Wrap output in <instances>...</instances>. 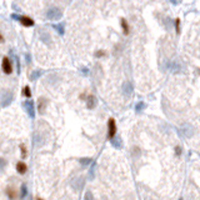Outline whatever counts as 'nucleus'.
I'll return each instance as SVG.
<instances>
[{
  "instance_id": "nucleus-1",
  "label": "nucleus",
  "mask_w": 200,
  "mask_h": 200,
  "mask_svg": "<svg viewBox=\"0 0 200 200\" xmlns=\"http://www.w3.org/2000/svg\"><path fill=\"white\" fill-rule=\"evenodd\" d=\"M61 16H63V11L56 6L49 8L46 10V19L48 20H60Z\"/></svg>"
},
{
  "instance_id": "nucleus-2",
  "label": "nucleus",
  "mask_w": 200,
  "mask_h": 200,
  "mask_svg": "<svg viewBox=\"0 0 200 200\" xmlns=\"http://www.w3.org/2000/svg\"><path fill=\"white\" fill-rule=\"evenodd\" d=\"M13 99H14V94L10 90L4 89L1 92V108H6L8 105H10Z\"/></svg>"
},
{
  "instance_id": "nucleus-3",
  "label": "nucleus",
  "mask_w": 200,
  "mask_h": 200,
  "mask_svg": "<svg viewBox=\"0 0 200 200\" xmlns=\"http://www.w3.org/2000/svg\"><path fill=\"white\" fill-rule=\"evenodd\" d=\"M116 134V121L114 118H109L108 120V140H111Z\"/></svg>"
},
{
  "instance_id": "nucleus-4",
  "label": "nucleus",
  "mask_w": 200,
  "mask_h": 200,
  "mask_svg": "<svg viewBox=\"0 0 200 200\" xmlns=\"http://www.w3.org/2000/svg\"><path fill=\"white\" fill-rule=\"evenodd\" d=\"M165 69L171 71V73H180L182 71V65L176 60H168L165 64Z\"/></svg>"
},
{
  "instance_id": "nucleus-5",
  "label": "nucleus",
  "mask_w": 200,
  "mask_h": 200,
  "mask_svg": "<svg viewBox=\"0 0 200 200\" xmlns=\"http://www.w3.org/2000/svg\"><path fill=\"white\" fill-rule=\"evenodd\" d=\"M1 69H3L4 74H6V75H9V74L13 73V64H11V60L9 59V56H4V58H3Z\"/></svg>"
},
{
  "instance_id": "nucleus-6",
  "label": "nucleus",
  "mask_w": 200,
  "mask_h": 200,
  "mask_svg": "<svg viewBox=\"0 0 200 200\" xmlns=\"http://www.w3.org/2000/svg\"><path fill=\"white\" fill-rule=\"evenodd\" d=\"M24 108L28 113V115L30 116V119L35 118V106H34V101L33 100H28L24 103Z\"/></svg>"
},
{
  "instance_id": "nucleus-7",
  "label": "nucleus",
  "mask_w": 200,
  "mask_h": 200,
  "mask_svg": "<svg viewBox=\"0 0 200 200\" xmlns=\"http://www.w3.org/2000/svg\"><path fill=\"white\" fill-rule=\"evenodd\" d=\"M48 104H49V100L46 99V98H44V97H40V98L38 99V110H39L40 114H44V113H45Z\"/></svg>"
},
{
  "instance_id": "nucleus-8",
  "label": "nucleus",
  "mask_w": 200,
  "mask_h": 200,
  "mask_svg": "<svg viewBox=\"0 0 200 200\" xmlns=\"http://www.w3.org/2000/svg\"><path fill=\"white\" fill-rule=\"evenodd\" d=\"M20 24L25 28H30V26H34V20L30 18V16H26V15H20V19H19Z\"/></svg>"
},
{
  "instance_id": "nucleus-9",
  "label": "nucleus",
  "mask_w": 200,
  "mask_h": 200,
  "mask_svg": "<svg viewBox=\"0 0 200 200\" xmlns=\"http://www.w3.org/2000/svg\"><path fill=\"white\" fill-rule=\"evenodd\" d=\"M121 89H123V93H124L125 97H130L133 94V90H134L133 84L130 82H124L123 85H121Z\"/></svg>"
},
{
  "instance_id": "nucleus-10",
  "label": "nucleus",
  "mask_w": 200,
  "mask_h": 200,
  "mask_svg": "<svg viewBox=\"0 0 200 200\" xmlns=\"http://www.w3.org/2000/svg\"><path fill=\"white\" fill-rule=\"evenodd\" d=\"M5 193H6V195H8V198L10 200H14V199H18V198H20V194L18 193V190L15 189V188H6L5 189Z\"/></svg>"
},
{
  "instance_id": "nucleus-11",
  "label": "nucleus",
  "mask_w": 200,
  "mask_h": 200,
  "mask_svg": "<svg viewBox=\"0 0 200 200\" xmlns=\"http://www.w3.org/2000/svg\"><path fill=\"white\" fill-rule=\"evenodd\" d=\"M39 38H40V40H41L44 44H50V43H51V36H50V34H49L48 31H45L44 29H41V30L39 31Z\"/></svg>"
},
{
  "instance_id": "nucleus-12",
  "label": "nucleus",
  "mask_w": 200,
  "mask_h": 200,
  "mask_svg": "<svg viewBox=\"0 0 200 200\" xmlns=\"http://www.w3.org/2000/svg\"><path fill=\"white\" fill-rule=\"evenodd\" d=\"M97 104H98V99L95 98V95L89 94V95H88V99H87V108H88L89 110H92V109H94V108L97 106Z\"/></svg>"
},
{
  "instance_id": "nucleus-13",
  "label": "nucleus",
  "mask_w": 200,
  "mask_h": 200,
  "mask_svg": "<svg viewBox=\"0 0 200 200\" xmlns=\"http://www.w3.org/2000/svg\"><path fill=\"white\" fill-rule=\"evenodd\" d=\"M120 26H121V30H123L124 35H129V33H130V26H129V24H128V21H126L125 18H121V19H120Z\"/></svg>"
},
{
  "instance_id": "nucleus-14",
  "label": "nucleus",
  "mask_w": 200,
  "mask_h": 200,
  "mask_svg": "<svg viewBox=\"0 0 200 200\" xmlns=\"http://www.w3.org/2000/svg\"><path fill=\"white\" fill-rule=\"evenodd\" d=\"M110 143H111V145L115 148V149H121L123 148V140H121V138L120 136H114L111 140H110Z\"/></svg>"
},
{
  "instance_id": "nucleus-15",
  "label": "nucleus",
  "mask_w": 200,
  "mask_h": 200,
  "mask_svg": "<svg viewBox=\"0 0 200 200\" xmlns=\"http://www.w3.org/2000/svg\"><path fill=\"white\" fill-rule=\"evenodd\" d=\"M26 170H28V165H26V163H24V161H19V163H16V171L19 173V174H25L26 173Z\"/></svg>"
},
{
  "instance_id": "nucleus-16",
  "label": "nucleus",
  "mask_w": 200,
  "mask_h": 200,
  "mask_svg": "<svg viewBox=\"0 0 200 200\" xmlns=\"http://www.w3.org/2000/svg\"><path fill=\"white\" fill-rule=\"evenodd\" d=\"M51 28H53L59 35H64V33H65V28H64V24H63V23H60V24H53Z\"/></svg>"
},
{
  "instance_id": "nucleus-17",
  "label": "nucleus",
  "mask_w": 200,
  "mask_h": 200,
  "mask_svg": "<svg viewBox=\"0 0 200 200\" xmlns=\"http://www.w3.org/2000/svg\"><path fill=\"white\" fill-rule=\"evenodd\" d=\"M41 74H43V71H41L40 69L33 70V71H31V74L29 75V76H30V80H31V82H35L38 78H40V76H41Z\"/></svg>"
},
{
  "instance_id": "nucleus-18",
  "label": "nucleus",
  "mask_w": 200,
  "mask_h": 200,
  "mask_svg": "<svg viewBox=\"0 0 200 200\" xmlns=\"http://www.w3.org/2000/svg\"><path fill=\"white\" fill-rule=\"evenodd\" d=\"M95 169H97V163L93 161V163H92V168H90V170H89V179H90V180H93V179L95 178Z\"/></svg>"
},
{
  "instance_id": "nucleus-19",
  "label": "nucleus",
  "mask_w": 200,
  "mask_h": 200,
  "mask_svg": "<svg viewBox=\"0 0 200 200\" xmlns=\"http://www.w3.org/2000/svg\"><path fill=\"white\" fill-rule=\"evenodd\" d=\"M23 95H24L25 98H28V99H31V89H30L29 85L24 87V89H23Z\"/></svg>"
},
{
  "instance_id": "nucleus-20",
  "label": "nucleus",
  "mask_w": 200,
  "mask_h": 200,
  "mask_svg": "<svg viewBox=\"0 0 200 200\" xmlns=\"http://www.w3.org/2000/svg\"><path fill=\"white\" fill-rule=\"evenodd\" d=\"M19 148H20V151H21V158L23 159H26L28 158V149H26V146H25V144H20L19 145Z\"/></svg>"
},
{
  "instance_id": "nucleus-21",
  "label": "nucleus",
  "mask_w": 200,
  "mask_h": 200,
  "mask_svg": "<svg viewBox=\"0 0 200 200\" xmlns=\"http://www.w3.org/2000/svg\"><path fill=\"white\" fill-rule=\"evenodd\" d=\"M145 108H146V104H145L144 101H139V103L135 105V111H136V113H140V111H143Z\"/></svg>"
},
{
  "instance_id": "nucleus-22",
  "label": "nucleus",
  "mask_w": 200,
  "mask_h": 200,
  "mask_svg": "<svg viewBox=\"0 0 200 200\" xmlns=\"http://www.w3.org/2000/svg\"><path fill=\"white\" fill-rule=\"evenodd\" d=\"M79 163H80L82 165L87 166V165H90V164L93 163V159H92V158H80V159H79Z\"/></svg>"
},
{
  "instance_id": "nucleus-23",
  "label": "nucleus",
  "mask_w": 200,
  "mask_h": 200,
  "mask_svg": "<svg viewBox=\"0 0 200 200\" xmlns=\"http://www.w3.org/2000/svg\"><path fill=\"white\" fill-rule=\"evenodd\" d=\"M26 195H28V189H26V185H25V184H23V185H21V193H20V198H21V199H24Z\"/></svg>"
},
{
  "instance_id": "nucleus-24",
  "label": "nucleus",
  "mask_w": 200,
  "mask_h": 200,
  "mask_svg": "<svg viewBox=\"0 0 200 200\" xmlns=\"http://www.w3.org/2000/svg\"><path fill=\"white\" fill-rule=\"evenodd\" d=\"M175 31H176L178 35L180 34V18L175 19Z\"/></svg>"
},
{
  "instance_id": "nucleus-25",
  "label": "nucleus",
  "mask_w": 200,
  "mask_h": 200,
  "mask_svg": "<svg viewBox=\"0 0 200 200\" xmlns=\"http://www.w3.org/2000/svg\"><path fill=\"white\" fill-rule=\"evenodd\" d=\"M94 55H95V58H104V56H106V51L105 50H97Z\"/></svg>"
},
{
  "instance_id": "nucleus-26",
  "label": "nucleus",
  "mask_w": 200,
  "mask_h": 200,
  "mask_svg": "<svg viewBox=\"0 0 200 200\" xmlns=\"http://www.w3.org/2000/svg\"><path fill=\"white\" fill-rule=\"evenodd\" d=\"M88 95H89V94H87V93L84 92V93H82V94L79 95V99H80V100H84V101H87V99H88Z\"/></svg>"
},
{
  "instance_id": "nucleus-27",
  "label": "nucleus",
  "mask_w": 200,
  "mask_h": 200,
  "mask_svg": "<svg viewBox=\"0 0 200 200\" xmlns=\"http://www.w3.org/2000/svg\"><path fill=\"white\" fill-rule=\"evenodd\" d=\"M175 155L176 156H179V155H182V148L178 145V146H175Z\"/></svg>"
},
{
  "instance_id": "nucleus-28",
  "label": "nucleus",
  "mask_w": 200,
  "mask_h": 200,
  "mask_svg": "<svg viewBox=\"0 0 200 200\" xmlns=\"http://www.w3.org/2000/svg\"><path fill=\"white\" fill-rule=\"evenodd\" d=\"M25 59H26V64H30V63H31V55H30L29 53L25 54Z\"/></svg>"
},
{
  "instance_id": "nucleus-29",
  "label": "nucleus",
  "mask_w": 200,
  "mask_h": 200,
  "mask_svg": "<svg viewBox=\"0 0 200 200\" xmlns=\"http://www.w3.org/2000/svg\"><path fill=\"white\" fill-rule=\"evenodd\" d=\"M10 16H11V19H14V20H18V21H19V19H20V15H16V14H11Z\"/></svg>"
},
{
  "instance_id": "nucleus-30",
  "label": "nucleus",
  "mask_w": 200,
  "mask_h": 200,
  "mask_svg": "<svg viewBox=\"0 0 200 200\" xmlns=\"http://www.w3.org/2000/svg\"><path fill=\"white\" fill-rule=\"evenodd\" d=\"M85 199H93V194H92L90 192H88V193L85 194Z\"/></svg>"
},
{
  "instance_id": "nucleus-31",
  "label": "nucleus",
  "mask_w": 200,
  "mask_h": 200,
  "mask_svg": "<svg viewBox=\"0 0 200 200\" xmlns=\"http://www.w3.org/2000/svg\"><path fill=\"white\" fill-rule=\"evenodd\" d=\"M4 168H5V160L1 159V170H4Z\"/></svg>"
},
{
  "instance_id": "nucleus-32",
  "label": "nucleus",
  "mask_w": 200,
  "mask_h": 200,
  "mask_svg": "<svg viewBox=\"0 0 200 200\" xmlns=\"http://www.w3.org/2000/svg\"><path fill=\"white\" fill-rule=\"evenodd\" d=\"M82 71H83V74H85V75H87V74H88V68H83V69H82Z\"/></svg>"
},
{
  "instance_id": "nucleus-33",
  "label": "nucleus",
  "mask_w": 200,
  "mask_h": 200,
  "mask_svg": "<svg viewBox=\"0 0 200 200\" xmlns=\"http://www.w3.org/2000/svg\"><path fill=\"white\" fill-rule=\"evenodd\" d=\"M0 41H1V43H4V41H5V39H4V35H3V34H0Z\"/></svg>"
},
{
  "instance_id": "nucleus-34",
  "label": "nucleus",
  "mask_w": 200,
  "mask_h": 200,
  "mask_svg": "<svg viewBox=\"0 0 200 200\" xmlns=\"http://www.w3.org/2000/svg\"><path fill=\"white\" fill-rule=\"evenodd\" d=\"M170 1H171V3H173V4H175V5H176V4H178V3H179V1H178V0H170Z\"/></svg>"
}]
</instances>
